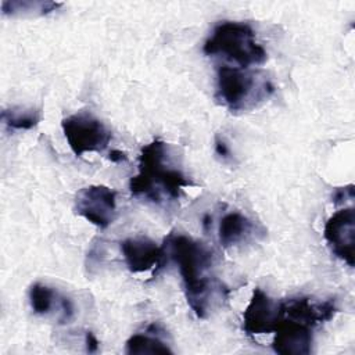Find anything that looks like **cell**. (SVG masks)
<instances>
[{
    "mask_svg": "<svg viewBox=\"0 0 355 355\" xmlns=\"http://www.w3.org/2000/svg\"><path fill=\"white\" fill-rule=\"evenodd\" d=\"M126 354H172L173 351L161 338L148 333H137L126 341Z\"/></svg>",
    "mask_w": 355,
    "mask_h": 355,
    "instance_id": "cell-15",
    "label": "cell"
},
{
    "mask_svg": "<svg viewBox=\"0 0 355 355\" xmlns=\"http://www.w3.org/2000/svg\"><path fill=\"white\" fill-rule=\"evenodd\" d=\"M312 329L295 320L282 319L275 330L273 351L280 355H308L313 343Z\"/></svg>",
    "mask_w": 355,
    "mask_h": 355,
    "instance_id": "cell-11",
    "label": "cell"
},
{
    "mask_svg": "<svg viewBox=\"0 0 355 355\" xmlns=\"http://www.w3.org/2000/svg\"><path fill=\"white\" fill-rule=\"evenodd\" d=\"M282 320L280 302L270 298L263 290L254 288L243 313V330L248 336L268 334L276 330Z\"/></svg>",
    "mask_w": 355,
    "mask_h": 355,
    "instance_id": "cell-8",
    "label": "cell"
},
{
    "mask_svg": "<svg viewBox=\"0 0 355 355\" xmlns=\"http://www.w3.org/2000/svg\"><path fill=\"white\" fill-rule=\"evenodd\" d=\"M65 140L76 157L104 151L112 137L103 121L89 111H78L61 121Z\"/></svg>",
    "mask_w": 355,
    "mask_h": 355,
    "instance_id": "cell-5",
    "label": "cell"
},
{
    "mask_svg": "<svg viewBox=\"0 0 355 355\" xmlns=\"http://www.w3.org/2000/svg\"><path fill=\"white\" fill-rule=\"evenodd\" d=\"M191 184L180 169L172 166L168 143L155 139L141 148L137 173L132 176L129 189L132 196L161 205L179 200L182 190Z\"/></svg>",
    "mask_w": 355,
    "mask_h": 355,
    "instance_id": "cell-2",
    "label": "cell"
},
{
    "mask_svg": "<svg viewBox=\"0 0 355 355\" xmlns=\"http://www.w3.org/2000/svg\"><path fill=\"white\" fill-rule=\"evenodd\" d=\"M121 251L128 269L132 273L155 275L164 268L166 259L165 247L158 245L148 237L136 236L121 243Z\"/></svg>",
    "mask_w": 355,
    "mask_h": 355,
    "instance_id": "cell-9",
    "label": "cell"
},
{
    "mask_svg": "<svg viewBox=\"0 0 355 355\" xmlns=\"http://www.w3.org/2000/svg\"><path fill=\"white\" fill-rule=\"evenodd\" d=\"M215 153L218 157H220L222 159H230V150H229V146L226 144V141L216 136L215 137Z\"/></svg>",
    "mask_w": 355,
    "mask_h": 355,
    "instance_id": "cell-17",
    "label": "cell"
},
{
    "mask_svg": "<svg viewBox=\"0 0 355 355\" xmlns=\"http://www.w3.org/2000/svg\"><path fill=\"white\" fill-rule=\"evenodd\" d=\"M85 344H86V351L93 354V352H97L100 343H98V340L96 338V336L92 331H86V334H85Z\"/></svg>",
    "mask_w": 355,
    "mask_h": 355,
    "instance_id": "cell-18",
    "label": "cell"
},
{
    "mask_svg": "<svg viewBox=\"0 0 355 355\" xmlns=\"http://www.w3.org/2000/svg\"><path fill=\"white\" fill-rule=\"evenodd\" d=\"M280 305L282 319L295 320L311 327H315L323 322L330 320L337 312L334 300L316 302L312 301L309 297H295L282 301Z\"/></svg>",
    "mask_w": 355,
    "mask_h": 355,
    "instance_id": "cell-10",
    "label": "cell"
},
{
    "mask_svg": "<svg viewBox=\"0 0 355 355\" xmlns=\"http://www.w3.org/2000/svg\"><path fill=\"white\" fill-rule=\"evenodd\" d=\"M75 211L92 225L105 229L116 215V193L104 184L86 186L76 193Z\"/></svg>",
    "mask_w": 355,
    "mask_h": 355,
    "instance_id": "cell-6",
    "label": "cell"
},
{
    "mask_svg": "<svg viewBox=\"0 0 355 355\" xmlns=\"http://www.w3.org/2000/svg\"><path fill=\"white\" fill-rule=\"evenodd\" d=\"M112 162H122V161H126L128 157L125 153H122L121 150H112L110 153V157H108Z\"/></svg>",
    "mask_w": 355,
    "mask_h": 355,
    "instance_id": "cell-19",
    "label": "cell"
},
{
    "mask_svg": "<svg viewBox=\"0 0 355 355\" xmlns=\"http://www.w3.org/2000/svg\"><path fill=\"white\" fill-rule=\"evenodd\" d=\"M257 234L255 223L239 211L225 214L218 226V239L222 247L232 248L247 243Z\"/></svg>",
    "mask_w": 355,
    "mask_h": 355,
    "instance_id": "cell-12",
    "label": "cell"
},
{
    "mask_svg": "<svg viewBox=\"0 0 355 355\" xmlns=\"http://www.w3.org/2000/svg\"><path fill=\"white\" fill-rule=\"evenodd\" d=\"M204 54L237 64L239 68L262 65L268 60L266 50L257 42L254 29L239 21H222L202 46Z\"/></svg>",
    "mask_w": 355,
    "mask_h": 355,
    "instance_id": "cell-4",
    "label": "cell"
},
{
    "mask_svg": "<svg viewBox=\"0 0 355 355\" xmlns=\"http://www.w3.org/2000/svg\"><path fill=\"white\" fill-rule=\"evenodd\" d=\"M323 236L331 252L349 268L355 265V209L336 211L324 223Z\"/></svg>",
    "mask_w": 355,
    "mask_h": 355,
    "instance_id": "cell-7",
    "label": "cell"
},
{
    "mask_svg": "<svg viewBox=\"0 0 355 355\" xmlns=\"http://www.w3.org/2000/svg\"><path fill=\"white\" fill-rule=\"evenodd\" d=\"M273 90L265 75L250 68L220 65L216 69L215 100L230 112H245L258 107Z\"/></svg>",
    "mask_w": 355,
    "mask_h": 355,
    "instance_id": "cell-3",
    "label": "cell"
},
{
    "mask_svg": "<svg viewBox=\"0 0 355 355\" xmlns=\"http://www.w3.org/2000/svg\"><path fill=\"white\" fill-rule=\"evenodd\" d=\"M165 244L180 272L190 308L198 318H207L227 293L222 282L212 275L211 250L204 243L180 233H171Z\"/></svg>",
    "mask_w": 355,
    "mask_h": 355,
    "instance_id": "cell-1",
    "label": "cell"
},
{
    "mask_svg": "<svg viewBox=\"0 0 355 355\" xmlns=\"http://www.w3.org/2000/svg\"><path fill=\"white\" fill-rule=\"evenodd\" d=\"M1 119L3 123L12 130H29L40 122L42 114L36 108L11 107L8 110H3Z\"/></svg>",
    "mask_w": 355,
    "mask_h": 355,
    "instance_id": "cell-14",
    "label": "cell"
},
{
    "mask_svg": "<svg viewBox=\"0 0 355 355\" xmlns=\"http://www.w3.org/2000/svg\"><path fill=\"white\" fill-rule=\"evenodd\" d=\"M61 3L54 1H24V0H4L1 1L3 15H46L61 7Z\"/></svg>",
    "mask_w": 355,
    "mask_h": 355,
    "instance_id": "cell-13",
    "label": "cell"
},
{
    "mask_svg": "<svg viewBox=\"0 0 355 355\" xmlns=\"http://www.w3.org/2000/svg\"><path fill=\"white\" fill-rule=\"evenodd\" d=\"M57 298V293L47 284L36 282L29 288L31 308L37 315H47L53 309Z\"/></svg>",
    "mask_w": 355,
    "mask_h": 355,
    "instance_id": "cell-16",
    "label": "cell"
}]
</instances>
